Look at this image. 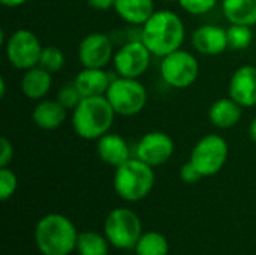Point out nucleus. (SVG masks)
Returning a JSON list of instances; mask_svg holds the SVG:
<instances>
[{
    "label": "nucleus",
    "instance_id": "1",
    "mask_svg": "<svg viewBox=\"0 0 256 255\" xmlns=\"http://www.w3.org/2000/svg\"><path fill=\"white\" fill-rule=\"evenodd\" d=\"M186 38V27L178 14L160 9L146 21L141 32V41L156 57H165L180 50Z\"/></svg>",
    "mask_w": 256,
    "mask_h": 255
},
{
    "label": "nucleus",
    "instance_id": "2",
    "mask_svg": "<svg viewBox=\"0 0 256 255\" xmlns=\"http://www.w3.org/2000/svg\"><path fill=\"white\" fill-rule=\"evenodd\" d=\"M116 116L105 95L82 98L78 107L72 110V128L82 140H99L111 131Z\"/></svg>",
    "mask_w": 256,
    "mask_h": 255
},
{
    "label": "nucleus",
    "instance_id": "3",
    "mask_svg": "<svg viewBox=\"0 0 256 255\" xmlns=\"http://www.w3.org/2000/svg\"><path fill=\"white\" fill-rule=\"evenodd\" d=\"M76 240L75 225L60 213H50L36 224L34 242L42 255H69L76 249Z\"/></svg>",
    "mask_w": 256,
    "mask_h": 255
},
{
    "label": "nucleus",
    "instance_id": "4",
    "mask_svg": "<svg viewBox=\"0 0 256 255\" xmlns=\"http://www.w3.org/2000/svg\"><path fill=\"white\" fill-rule=\"evenodd\" d=\"M154 180L156 177L153 167L138 158H130L116 168L112 185L116 194L120 198L136 203L152 192Z\"/></svg>",
    "mask_w": 256,
    "mask_h": 255
},
{
    "label": "nucleus",
    "instance_id": "5",
    "mask_svg": "<svg viewBox=\"0 0 256 255\" xmlns=\"http://www.w3.org/2000/svg\"><path fill=\"white\" fill-rule=\"evenodd\" d=\"M106 99L117 116L132 117L140 114L147 105V90L138 78L116 77L106 93Z\"/></svg>",
    "mask_w": 256,
    "mask_h": 255
},
{
    "label": "nucleus",
    "instance_id": "6",
    "mask_svg": "<svg viewBox=\"0 0 256 255\" xmlns=\"http://www.w3.org/2000/svg\"><path fill=\"white\" fill-rule=\"evenodd\" d=\"M104 234L110 245L118 249H135L142 234L141 221L135 212L126 207L111 210L104 224Z\"/></svg>",
    "mask_w": 256,
    "mask_h": 255
},
{
    "label": "nucleus",
    "instance_id": "7",
    "mask_svg": "<svg viewBox=\"0 0 256 255\" xmlns=\"http://www.w3.org/2000/svg\"><path fill=\"white\" fill-rule=\"evenodd\" d=\"M228 153L226 140L218 134H208L196 141L189 159L204 177H208L218 174L224 168L228 161Z\"/></svg>",
    "mask_w": 256,
    "mask_h": 255
},
{
    "label": "nucleus",
    "instance_id": "8",
    "mask_svg": "<svg viewBox=\"0 0 256 255\" xmlns=\"http://www.w3.org/2000/svg\"><path fill=\"white\" fill-rule=\"evenodd\" d=\"M160 75L170 87L188 89L200 75V63L190 51L180 48L162 57Z\"/></svg>",
    "mask_w": 256,
    "mask_h": 255
},
{
    "label": "nucleus",
    "instance_id": "9",
    "mask_svg": "<svg viewBox=\"0 0 256 255\" xmlns=\"http://www.w3.org/2000/svg\"><path fill=\"white\" fill-rule=\"evenodd\" d=\"M42 44L39 38L28 29H18L8 38L4 53L8 62L20 71H27L39 65L42 54Z\"/></svg>",
    "mask_w": 256,
    "mask_h": 255
},
{
    "label": "nucleus",
    "instance_id": "10",
    "mask_svg": "<svg viewBox=\"0 0 256 255\" xmlns=\"http://www.w3.org/2000/svg\"><path fill=\"white\" fill-rule=\"evenodd\" d=\"M152 53L141 39L123 44L112 57V65L118 77L138 78L142 77L152 63Z\"/></svg>",
    "mask_w": 256,
    "mask_h": 255
},
{
    "label": "nucleus",
    "instance_id": "11",
    "mask_svg": "<svg viewBox=\"0 0 256 255\" xmlns=\"http://www.w3.org/2000/svg\"><path fill=\"white\" fill-rule=\"evenodd\" d=\"M114 57L112 42L108 35L93 32L86 35L78 45V60L82 68H105Z\"/></svg>",
    "mask_w": 256,
    "mask_h": 255
},
{
    "label": "nucleus",
    "instance_id": "12",
    "mask_svg": "<svg viewBox=\"0 0 256 255\" xmlns=\"http://www.w3.org/2000/svg\"><path fill=\"white\" fill-rule=\"evenodd\" d=\"M174 155L172 138L162 131L147 132L136 144V156L150 167L164 165Z\"/></svg>",
    "mask_w": 256,
    "mask_h": 255
},
{
    "label": "nucleus",
    "instance_id": "13",
    "mask_svg": "<svg viewBox=\"0 0 256 255\" xmlns=\"http://www.w3.org/2000/svg\"><path fill=\"white\" fill-rule=\"evenodd\" d=\"M228 95L243 108L256 105V66L243 65L234 71L228 84Z\"/></svg>",
    "mask_w": 256,
    "mask_h": 255
},
{
    "label": "nucleus",
    "instance_id": "14",
    "mask_svg": "<svg viewBox=\"0 0 256 255\" xmlns=\"http://www.w3.org/2000/svg\"><path fill=\"white\" fill-rule=\"evenodd\" d=\"M192 47L204 56H219L228 50L226 29L216 24H204L192 35Z\"/></svg>",
    "mask_w": 256,
    "mask_h": 255
},
{
    "label": "nucleus",
    "instance_id": "15",
    "mask_svg": "<svg viewBox=\"0 0 256 255\" xmlns=\"http://www.w3.org/2000/svg\"><path fill=\"white\" fill-rule=\"evenodd\" d=\"M96 152L102 162L114 168L120 167L122 164L130 159V147L128 141L122 135L114 134L111 131L98 140Z\"/></svg>",
    "mask_w": 256,
    "mask_h": 255
},
{
    "label": "nucleus",
    "instance_id": "16",
    "mask_svg": "<svg viewBox=\"0 0 256 255\" xmlns=\"http://www.w3.org/2000/svg\"><path fill=\"white\" fill-rule=\"evenodd\" d=\"M66 117L68 110L57 99L38 101L32 111V122L44 131H54L60 128Z\"/></svg>",
    "mask_w": 256,
    "mask_h": 255
},
{
    "label": "nucleus",
    "instance_id": "17",
    "mask_svg": "<svg viewBox=\"0 0 256 255\" xmlns=\"http://www.w3.org/2000/svg\"><path fill=\"white\" fill-rule=\"evenodd\" d=\"M111 81L112 78H110L108 72L102 68H82L74 80L82 98L104 96Z\"/></svg>",
    "mask_w": 256,
    "mask_h": 255
},
{
    "label": "nucleus",
    "instance_id": "18",
    "mask_svg": "<svg viewBox=\"0 0 256 255\" xmlns=\"http://www.w3.org/2000/svg\"><path fill=\"white\" fill-rule=\"evenodd\" d=\"M51 86H52V74H50L39 65L24 71L20 81L21 92L24 93L26 98L32 101L45 99V96L51 90Z\"/></svg>",
    "mask_w": 256,
    "mask_h": 255
},
{
    "label": "nucleus",
    "instance_id": "19",
    "mask_svg": "<svg viewBox=\"0 0 256 255\" xmlns=\"http://www.w3.org/2000/svg\"><path fill=\"white\" fill-rule=\"evenodd\" d=\"M243 116V107L232 98H220L208 108V119L213 126L219 129L234 128Z\"/></svg>",
    "mask_w": 256,
    "mask_h": 255
},
{
    "label": "nucleus",
    "instance_id": "20",
    "mask_svg": "<svg viewBox=\"0 0 256 255\" xmlns=\"http://www.w3.org/2000/svg\"><path fill=\"white\" fill-rule=\"evenodd\" d=\"M116 14L132 26H144L154 14V0H116Z\"/></svg>",
    "mask_w": 256,
    "mask_h": 255
},
{
    "label": "nucleus",
    "instance_id": "21",
    "mask_svg": "<svg viewBox=\"0 0 256 255\" xmlns=\"http://www.w3.org/2000/svg\"><path fill=\"white\" fill-rule=\"evenodd\" d=\"M222 12L231 24L256 26V0H222Z\"/></svg>",
    "mask_w": 256,
    "mask_h": 255
},
{
    "label": "nucleus",
    "instance_id": "22",
    "mask_svg": "<svg viewBox=\"0 0 256 255\" xmlns=\"http://www.w3.org/2000/svg\"><path fill=\"white\" fill-rule=\"evenodd\" d=\"M136 255H168L170 243L164 234L158 231L142 233L135 246Z\"/></svg>",
    "mask_w": 256,
    "mask_h": 255
},
{
    "label": "nucleus",
    "instance_id": "23",
    "mask_svg": "<svg viewBox=\"0 0 256 255\" xmlns=\"http://www.w3.org/2000/svg\"><path fill=\"white\" fill-rule=\"evenodd\" d=\"M108 239L105 234L94 231H84L78 234L76 252L78 255H108Z\"/></svg>",
    "mask_w": 256,
    "mask_h": 255
},
{
    "label": "nucleus",
    "instance_id": "24",
    "mask_svg": "<svg viewBox=\"0 0 256 255\" xmlns=\"http://www.w3.org/2000/svg\"><path fill=\"white\" fill-rule=\"evenodd\" d=\"M228 33V48L234 51H244L250 47L254 41V32L250 26L231 24L226 29Z\"/></svg>",
    "mask_w": 256,
    "mask_h": 255
},
{
    "label": "nucleus",
    "instance_id": "25",
    "mask_svg": "<svg viewBox=\"0 0 256 255\" xmlns=\"http://www.w3.org/2000/svg\"><path fill=\"white\" fill-rule=\"evenodd\" d=\"M64 54L58 47L54 45H48L42 48V54L39 59V66L44 68L45 71H48L50 74H56L58 71L63 69L64 66Z\"/></svg>",
    "mask_w": 256,
    "mask_h": 255
},
{
    "label": "nucleus",
    "instance_id": "26",
    "mask_svg": "<svg viewBox=\"0 0 256 255\" xmlns=\"http://www.w3.org/2000/svg\"><path fill=\"white\" fill-rule=\"evenodd\" d=\"M56 99L66 108V110H75L78 107V104L82 101V95L80 93L78 87L75 86V83H69L64 84L58 92Z\"/></svg>",
    "mask_w": 256,
    "mask_h": 255
},
{
    "label": "nucleus",
    "instance_id": "27",
    "mask_svg": "<svg viewBox=\"0 0 256 255\" xmlns=\"http://www.w3.org/2000/svg\"><path fill=\"white\" fill-rule=\"evenodd\" d=\"M18 188V179L16 174L8 168V167H0V200L6 201L9 200Z\"/></svg>",
    "mask_w": 256,
    "mask_h": 255
},
{
    "label": "nucleus",
    "instance_id": "28",
    "mask_svg": "<svg viewBox=\"0 0 256 255\" xmlns=\"http://www.w3.org/2000/svg\"><path fill=\"white\" fill-rule=\"evenodd\" d=\"M219 0H178L182 9L190 15H204L216 8Z\"/></svg>",
    "mask_w": 256,
    "mask_h": 255
},
{
    "label": "nucleus",
    "instance_id": "29",
    "mask_svg": "<svg viewBox=\"0 0 256 255\" xmlns=\"http://www.w3.org/2000/svg\"><path fill=\"white\" fill-rule=\"evenodd\" d=\"M180 177L184 183H189V185H194L196 182H200L204 176L200 173V170L192 164V161L189 159L188 162L183 164L182 170H180Z\"/></svg>",
    "mask_w": 256,
    "mask_h": 255
},
{
    "label": "nucleus",
    "instance_id": "30",
    "mask_svg": "<svg viewBox=\"0 0 256 255\" xmlns=\"http://www.w3.org/2000/svg\"><path fill=\"white\" fill-rule=\"evenodd\" d=\"M14 158V146L12 143L6 138H0V167H8Z\"/></svg>",
    "mask_w": 256,
    "mask_h": 255
},
{
    "label": "nucleus",
    "instance_id": "31",
    "mask_svg": "<svg viewBox=\"0 0 256 255\" xmlns=\"http://www.w3.org/2000/svg\"><path fill=\"white\" fill-rule=\"evenodd\" d=\"M116 0H87V5L94 11H108L114 9Z\"/></svg>",
    "mask_w": 256,
    "mask_h": 255
},
{
    "label": "nucleus",
    "instance_id": "32",
    "mask_svg": "<svg viewBox=\"0 0 256 255\" xmlns=\"http://www.w3.org/2000/svg\"><path fill=\"white\" fill-rule=\"evenodd\" d=\"M27 0H0V3L6 8H18L21 5H24Z\"/></svg>",
    "mask_w": 256,
    "mask_h": 255
},
{
    "label": "nucleus",
    "instance_id": "33",
    "mask_svg": "<svg viewBox=\"0 0 256 255\" xmlns=\"http://www.w3.org/2000/svg\"><path fill=\"white\" fill-rule=\"evenodd\" d=\"M249 137H250V140L256 143V117L250 122V125H249Z\"/></svg>",
    "mask_w": 256,
    "mask_h": 255
},
{
    "label": "nucleus",
    "instance_id": "34",
    "mask_svg": "<svg viewBox=\"0 0 256 255\" xmlns=\"http://www.w3.org/2000/svg\"><path fill=\"white\" fill-rule=\"evenodd\" d=\"M4 93H6V81H4V78L2 77V78H0V96L4 98Z\"/></svg>",
    "mask_w": 256,
    "mask_h": 255
},
{
    "label": "nucleus",
    "instance_id": "35",
    "mask_svg": "<svg viewBox=\"0 0 256 255\" xmlns=\"http://www.w3.org/2000/svg\"><path fill=\"white\" fill-rule=\"evenodd\" d=\"M164 2H168V3H174V2H178V0H164Z\"/></svg>",
    "mask_w": 256,
    "mask_h": 255
}]
</instances>
